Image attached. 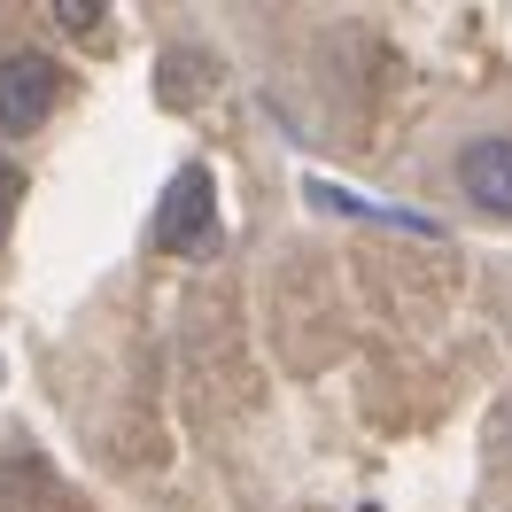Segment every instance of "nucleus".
I'll return each mask as SVG.
<instances>
[{"instance_id": "nucleus-3", "label": "nucleus", "mask_w": 512, "mask_h": 512, "mask_svg": "<svg viewBox=\"0 0 512 512\" xmlns=\"http://www.w3.org/2000/svg\"><path fill=\"white\" fill-rule=\"evenodd\" d=\"M458 194L489 218H512V140H466L458 148Z\"/></svg>"}, {"instance_id": "nucleus-1", "label": "nucleus", "mask_w": 512, "mask_h": 512, "mask_svg": "<svg viewBox=\"0 0 512 512\" xmlns=\"http://www.w3.org/2000/svg\"><path fill=\"white\" fill-rule=\"evenodd\" d=\"M55 101H63V63L55 55H39V47L0 55V132L8 140H32L55 117Z\"/></svg>"}, {"instance_id": "nucleus-4", "label": "nucleus", "mask_w": 512, "mask_h": 512, "mask_svg": "<svg viewBox=\"0 0 512 512\" xmlns=\"http://www.w3.org/2000/svg\"><path fill=\"white\" fill-rule=\"evenodd\" d=\"M55 24H70V32H101L109 8H101V0H55Z\"/></svg>"}, {"instance_id": "nucleus-2", "label": "nucleus", "mask_w": 512, "mask_h": 512, "mask_svg": "<svg viewBox=\"0 0 512 512\" xmlns=\"http://www.w3.org/2000/svg\"><path fill=\"white\" fill-rule=\"evenodd\" d=\"M156 241L171 256H210V249H218V202H210V171H202V163H187V171L163 187Z\"/></svg>"}]
</instances>
